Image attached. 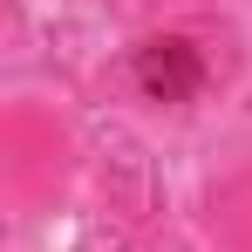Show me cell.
I'll return each instance as SVG.
<instances>
[{"instance_id":"cell-1","label":"cell","mask_w":252,"mask_h":252,"mask_svg":"<svg viewBox=\"0 0 252 252\" xmlns=\"http://www.w3.org/2000/svg\"><path fill=\"white\" fill-rule=\"evenodd\" d=\"M136 75H143L150 95H164V102H184L191 89L205 82V68H198L191 41H150V48H143V62H136Z\"/></svg>"}]
</instances>
